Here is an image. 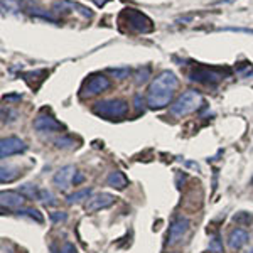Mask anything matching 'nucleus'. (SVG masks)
Returning <instances> with one entry per match:
<instances>
[{"label": "nucleus", "instance_id": "1", "mask_svg": "<svg viewBox=\"0 0 253 253\" xmlns=\"http://www.w3.org/2000/svg\"><path fill=\"white\" fill-rule=\"evenodd\" d=\"M177 84V78L172 71H162L150 84L149 93H147V105L152 108L167 107L172 101Z\"/></svg>", "mask_w": 253, "mask_h": 253}, {"label": "nucleus", "instance_id": "2", "mask_svg": "<svg viewBox=\"0 0 253 253\" xmlns=\"http://www.w3.org/2000/svg\"><path fill=\"white\" fill-rule=\"evenodd\" d=\"M201 103H203V96L199 95L196 89H187L186 93H182V95L174 101V105L170 107V113H172L174 117L182 118V117L189 115V113L196 112V110L201 107Z\"/></svg>", "mask_w": 253, "mask_h": 253}, {"label": "nucleus", "instance_id": "3", "mask_svg": "<svg viewBox=\"0 0 253 253\" xmlns=\"http://www.w3.org/2000/svg\"><path fill=\"white\" fill-rule=\"evenodd\" d=\"M93 112L98 117H105V118H124L128 113V103L124 100L98 101L95 107H93Z\"/></svg>", "mask_w": 253, "mask_h": 253}, {"label": "nucleus", "instance_id": "4", "mask_svg": "<svg viewBox=\"0 0 253 253\" xmlns=\"http://www.w3.org/2000/svg\"><path fill=\"white\" fill-rule=\"evenodd\" d=\"M124 17H126V24H128V29L130 31H135V32H150L154 29L152 27V22H150L149 17H145L144 14L140 12L133 10V9H128L125 10Z\"/></svg>", "mask_w": 253, "mask_h": 253}, {"label": "nucleus", "instance_id": "5", "mask_svg": "<svg viewBox=\"0 0 253 253\" xmlns=\"http://www.w3.org/2000/svg\"><path fill=\"white\" fill-rule=\"evenodd\" d=\"M189 219L186 218V216H177V218H174V221L170 223L169 226V235H167V245L169 247H172V245L179 243L182 238H184V235L187 233V230H189Z\"/></svg>", "mask_w": 253, "mask_h": 253}, {"label": "nucleus", "instance_id": "6", "mask_svg": "<svg viewBox=\"0 0 253 253\" xmlns=\"http://www.w3.org/2000/svg\"><path fill=\"white\" fill-rule=\"evenodd\" d=\"M27 150V145L24 140H20L19 137H5L0 142V157L7 159L15 154H22Z\"/></svg>", "mask_w": 253, "mask_h": 253}, {"label": "nucleus", "instance_id": "7", "mask_svg": "<svg viewBox=\"0 0 253 253\" xmlns=\"http://www.w3.org/2000/svg\"><path fill=\"white\" fill-rule=\"evenodd\" d=\"M223 71L218 68H208V66H201L191 75V80L193 81H201V83L206 84H214L219 83L223 80Z\"/></svg>", "mask_w": 253, "mask_h": 253}, {"label": "nucleus", "instance_id": "8", "mask_svg": "<svg viewBox=\"0 0 253 253\" xmlns=\"http://www.w3.org/2000/svg\"><path fill=\"white\" fill-rule=\"evenodd\" d=\"M115 203V196L110 194V193H100V194H95L86 201L84 205V210L88 213H95V211H100V210H107Z\"/></svg>", "mask_w": 253, "mask_h": 253}, {"label": "nucleus", "instance_id": "9", "mask_svg": "<svg viewBox=\"0 0 253 253\" xmlns=\"http://www.w3.org/2000/svg\"><path fill=\"white\" fill-rule=\"evenodd\" d=\"M76 174H78V172H76L75 166H64L54 174L52 182H54V184L58 186L61 191H68L69 187L73 186V182H75V175Z\"/></svg>", "mask_w": 253, "mask_h": 253}, {"label": "nucleus", "instance_id": "10", "mask_svg": "<svg viewBox=\"0 0 253 253\" xmlns=\"http://www.w3.org/2000/svg\"><path fill=\"white\" fill-rule=\"evenodd\" d=\"M34 128L39 130V132H58V130H64V125L59 124V122L56 120L52 115L42 112V113H39V115L36 117Z\"/></svg>", "mask_w": 253, "mask_h": 253}, {"label": "nucleus", "instance_id": "11", "mask_svg": "<svg viewBox=\"0 0 253 253\" xmlns=\"http://www.w3.org/2000/svg\"><path fill=\"white\" fill-rule=\"evenodd\" d=\"M110 80L105 78L103 75H96V76H91L86 84H84L83 88V95L84 96H93V95H98V93H103L107 91V89L110 88Z\"/></svg>", "mask_w": 253, "mask_h": 253}, {"label": "nucleus", "instance_id": "12", "mask_svg": "<svg viewBox=\"0 0 253 253\" xmlns=\"http://www.w3.org/2000/svg\"><path fill=\"white\" fill-rule=\"evenodd\" d=\"M24 203H26V196H22L20 193H15V191H3L0 194V205H2L3 210H22Z\"/></svg>", "mask_w": 253, "mask_h": 253}, {"label": "nucleus", "instance_id": "13", "mask_svg": "<svg viewBox=\"0 0 253 253\" xmlns=\"http://www.w3.org/2000/svg\"><path fill=\"white\" fill-rule=\"evenodd\" d=\"M247 243H248V233L243 228H235V230H231V233L228 235V247H230L231 250H240V248H243Z\"/></svg>", "mask_w": 253, "mask_h": 253}, {"label": "nucleus", "instance_id": "14", "mask_svg": "<svg viewBox=\"0 0 253 253\" xmlns=\"http://www.w3.org/2000/svg\"><path fill=\"white\" fill-rule=\"evenodd\" d=\"M107 184L110 187H115V189H125L126 184H128V179H126V175L124 172H120V170H113L107 177Z\"/></svg>", "mask_w": 253, "mask_h": 253}, {"label": "nucleus", "instance_id": "15", "mask_svg": "<svg viewBox=\"0 0 253 253\" xmlns=\"http://www.w3.org/2000/svg\"><path fill=\"white\" fill-rule=\"evenodd\" d=\"M91 193H93L91 187H84V189L69 194L66 201H68V205H76V203H81V201H84V199L88 201V199L91 198Z\"/></svg>", "mask_w": 253, "mask_h": 253}, {"label": "nucleus", "instance_id": "16", "mask_svg": "<svg viewBox=\"0 0 253 253\" xmlns=\"http://www.w3.org/2000/svg\"><path fill=\"white\" fill-rule=\"evenodd\" d=\"M19 175L17 172V169L15 167H10V166H2V172H0V181L5 184V182H10V181H14L15 177Z\"/></svg>", "mask_w": 253, "mask_h": 253}, {"label": "nucleus", "instance_id": "17", "mask_svg": "<svg viewBox=\"0 0 253 253\" xmlns=\"http://www.w3.org/2000/svg\"><path fill=\"white\" fill-rule=\"evenodd\" d=\"M39 191L41 189H38L36 184H24L22 187H20V194L26 196V198H29V199H38Z\"/></svg>", "mask_w": 253, "mask_h": 253}, {"label": "nucleus", "instance_id": "18", "mask_svg": "<svg viewBox=\"0 0 253 253\" xmlns=\"http://www.w3.org/2000/svg\"><path fill=\"white\" fill-rule=\"evenodd\" d=\"M17 213L20 214V216H27V218H31V219H36L38 223H42L44 221V218H42V214L39 213L38 210H31V208H27V210H19Z\"/></svg>", "mask_w": 253, "mask_h": 253}, {"label": "nucleus", "instance_id": "19", "mask_svg": "<svg viewBox=\"0 0 253 253\" xmlns=\"http://www.w3.org/2000/svg\"><path fill=\"white\" fill-rule=\"evenodd\" d=\"M39 201H42L46 206H52V205H56V199H54V196H52L51 191H47V189H41L39 191Z\"/></svg>", "mask_w": 253, "mask_h": 253}, {"label": "nucleus", "instance_id": "20", "mask_svg": "<svg viewBox=\"0 0 253 253\" xmlns=\"http://www.w3.org/2000/svg\"><path fill=\"white\" fill-rule=\"evenodd\" d=\"M54 144H56L58 149H71V147L75 145V140H73L71 137H68V135H61V137L56 138Z\"/></svg>", "mask_w": 253, "mask_h": 253}, {"label": "nucleus", "instance_id": "21", "mask_svg": "<svg viewBox=\"0 0 253 253\" xmlns=\"http://www.w3.org/2000/svg\"><path fill=\"white\" fill-rule=\"evenodd\" d=\"M149 75H150V68H144V71H142V69H138V73H137V76H135V83L137 84L145 83L147 78H149Z\"/></svg>", "mask_w": 253, "mask_h": 253}, {"label": "nucleus", "instance_id": "22", "mask_svg": "<svg viewBox=\"0 0 253 253\" xmlns=\"http://www.w3.org/2000/svg\"><path fill=\"white\" fill-rule=\"evenodd\" d=\"M210 250H211V252H214V253H221V252H223V243H221V240H219L218 236L211 240Z\"/></svg>", "mask_w": 253, "mask_h": 253}, {"label": "nucleus", "instance_id": "23", "mask_svg": "<svg viewBox=\"0 0 253 253\" xmlns=\"http://www.w3.org/2000/svg\"><path fill=\"white\" fill-rule=\"evenodd\" d=\"M110 73L112 75H115V76H118L120 80H124V78H126V76L130 75V69H110Z\"/></svg>", "mask_w": 253, "mask_h": 253}, {"label": "nucleus", "instance_id": "24", "mask_svg": "<svg viewBox=\"0 0 253 253\" xmlns=\"http://www.w3.org/2000/svg\"><path fill=\"white\" fill-rule=\"evenodd\" d=\"M58 253H78V252H76L75 245L69 243V242H66V243L63 245V247L59 248V252H58Z\"/></svg>", "mask_w": 253, "mask_h": 253}, {"label": "nucleus", "instance_id": "25", "mask_svg": "<svg viewBox=\"0 0 253 253\" xmlns=\"http://www.w3.org/2000/svg\"><path fill=\"white\" fill-rule=\"evenodd\" d=\"M66 213H51V219L52 223H59V221H66Z\"/></svg>", "mask_w": 253, "mask_h": 253}, {"label": "nucleus", "instance_id": "26", "mask_svg": "<svg viewBox=\"0 0 253 253\" xmlns=\"http://www.w3.org/2000/svg\"><path fill=\"white\" fill-rule=\"evenodd\" d=\"M83 179H84V177H83V174H78V175H75V182H73V184H75V186H76V184H80V182L83 181Z\"/></svg>", "mask_w": 253, "mask_h": 253}, {"label": "nucleus", "instance_id": "27", "mask_svg": "<svg viewBox=\"0 0 253 253\" xmlns=\"http://www.w3.org/2000/svg\"><path fill=\"white\" fill-rule=\"evenodd\" d=\"M107 2H108V0H95V3H96V5H98V7L105 5V3H107Z\"/></svg>", "mask_w": 253, "mask_h": 253}, {"label": "nucleus", "instance_id": "28", "mask_svg": "<svg viewBox=\"0 0 253 253\" xmlns=\"http://www.w3.org/2000/svg\"><path fill=\"white\" fill-rule=\"evenodd\" d=\"M245 253H253V248H250V250H247V252H245Z\"/></svg>", "mask_w": 253, "mask_h": 253}, {"label": "nucleus", "instance_id": "29", "mask_svg": "<svg viewBox=\"0 0 253 253\" xmlns=\"http://www.w3.org/2000/svg\"><path fill=\"white\" fill-rule=\"evenodd\" d=\"M170 253H177V252H170Z\"/></svg>", "mask_w": 253, "mask_h": 253}]
</instances>
